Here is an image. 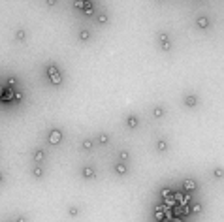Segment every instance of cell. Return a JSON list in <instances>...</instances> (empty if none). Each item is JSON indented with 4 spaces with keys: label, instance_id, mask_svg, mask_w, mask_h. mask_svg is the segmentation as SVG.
<instances>
[{
    "label": "cell",
    "instance_id": "4",
    "mask_svg": "<svg viewBox=\"0 0 224 222\" xmlns=\"http://www.w3.org/2000/svg\"><path fill=\"white\" fill-rule=\"evenodd\" d=\"M183 188H185L186 192H194L196 188H198V184H196L194 179H185V181H183Z\"/></svg>",
    "mask_w": 224,
    "mask_h": 222
},
{
    "label": "cell",
    "instance_id": "22",
    "mask_svg": "<svg viewBox=\"0 0 224 222\" xmlns=\"http://www.w3.org/2000/svg\"><path fill=\"white\" fill-rule=\"evenodd\" d=\"M32 175H34V177H38V179H40V177L43 175V170L40 168V166H36V168H34V171H32Z\"/></svg>",
    "mask_w": 224,
    "mask_h": 222
},
{
    "label": "cell",
    "instance_id": "8",
    "mask_svg": "<svg viewBox=\"0 0 224 222\" xmlns=\"http://www.w3.org/2000/svg\"><path fill=\"white\" fill-rule=\"evenodd\" d=\"M196 104H198V98H196L194 94L185 96V106H186V107H196Z\"/></svg>",
    "mask_w": 224,
    "mask_h": 222
},
{
    "label": "cell",
    "instance_id": "6",
    "mask_svg": "<svg viewBox=\"0 0 224 222\" xmlns=\"http://www.w3.org/2000/svg\"><path fill=\"white\" fill-rule=\"evenodd\" d=\"M138 124H139V119H138L136 115H130V117L126 119V126H128L130 130H134V128H138Z\"/></svg>",
    "mask_w": 224,
    "mask_h": 222
},
{
    "label": "cell",
    "instance_id": "12",
    "mask_svg": "<svg viewBox=\"0 0 224 222\" xmlns=\"http://www.w3.org/2000/svg\"><path fill=\"white\" fill-rule=\"evenodd\" d=\"M164 113H166V111H164V107H160V106L153 109V117H154V119H160V117H164Z\"/></svg>",
    "mask_w": 224,
    "mask_h": 222
},
{
    "label": "cell",
    "instance_id": "19",
    "mask_svg": "<svg viewBox=\"0 0 224 222\" xmlns=\"http://www.w3.org/2000/svg\"><path fill=\"white\" fill-rule=\"evenodd\" d=\"M158 41H160V43L170 41V36H168V32H160V34H158Z\"/></svg>",
    "mask_w": 224,
    "mask_h": 222
},
{
    "label": "cell",
    "instance_id": "21",
    "mask_svg": "<svg viewBox=\"0 0 224 222\" xmlns=\"http://www.w3.org/2000/svg\"><path fill=\"white\" fill-rule=\"evenodd\" d=\"M17 85V77H8V87L6 88H15Z\"/></svg>",
    "mask_w": 224,
    "mask_h": 222
},
{
    "label": "cell",
    "instance_id": "23",
    "mask_svg": "<svg viewBox=\"0 0 224 222\" xmlns=\"http://www.w3.org/2000/svg\"><path fill=\"white\" fill-rule=\"evenodd\" d=\"M83 149L91 151V149H92V139H85V141H83Z\"/></svg>",
    "mask_w": 224,
    "mask_h": 222
},
{
    "label": "cell",
    "instance_id": "26",
    "mask_svg": "<svg viewBox=\"0 0 224 222\" xmlns=\"http://www.w3.org/2000/svg\"><path fill=\"white\" fill-rule=\"evenodd\" d=\"M15 222H27V218H25V217H17V220H15Z\"/></svg>",
    "mask_w": 224,
    "mask_h": 222
},
{
    "label": "cell",
    "instance_id": "3",
    "mask_svg": "<svg viewBox=\"0 0 224 222\" xmlns=\"http://www.w3.org/2000/svg\"><path fill=\"white\" fill-rule=\"evenodd\" d=\"M115 173L117 175H126L128 173V164L126 162H117L115 164Z\"/></svg>",
    "mask_w": 224,
    "mask_h": 222
},
{
    "label": "cell",
    "instance_id": "14",
    "mask_svg": "<svg viewBox=\"0 0 224 222\" xmlns=\"http://www.w3.org/2000/svg\"><path fill=\"white\" fill-rule=\"evenodd\" d=\"M98 143H100V145H106V143H109V136L106 134V132H102V134L98 136Z\"/></svg>",
    "mask_w": 224,
    "mask_h": 222
},
{
    "label": "cell",
    "instance_id": "9",
    "mask_svg": "<svg viewBox=\"0 0 224 222\" xmlns=\"http://www.w3.org/2000/svg\"><path fill=\"white\" fill-rule=\"evenodd\" d=\"M96 21H98V25H107V21H109V17H107V13L106 12H100L98 13V17H96Z\"/></svg>",
    "mask_w": 224,
    "mask_h": 222
},
{
    "label": "cell",
    "instance_id": "2",
    "mask_svg": "<svg viewBox=\"0 0 224 222\" xmlns=\"http://www.w3.org/2000/svg\"><path fill=\"white\" fill-rule=\"evenodd\" d=\"M47 141L51 143V145H59V143L62 141V132L60 130H51L49 136H47Z\"/></svg>",
    "mask_w": 224,
    "mask_h": 222
},
{
    "label": "cell",
    "instance_id": "25",
    "mask_svg": "<svg viewBox=\"0 0 224 222\" xmlns=\"http://www.w3.org/2000/svg\"><path fill=\"white\" fill-rule=\"evenodd\" d=\"M75 8H85V2H74Z\"/></svg>",
    "mask_w": 224,
    "mask_h": 222
},
{
    "label": "cell",
    "instance_id": "15",
    "mask_svg": "<svg viewBox=\"0 0 224 222\" xmlns=\"http://www.w3.org/2000/svg\"><path fill=\"white\" fill-rule=\"evenodd\" d=\"M156 149H158L160 152H166V151H168V143H166L164 139H160L158 143H156Z\"/></svg>",
    "mask_w": 224,
    "mask_h": 222
},
{
    "label": "cell",
    "instance_id": "20",
    "mask_svg": "<svg viewBox=\"0 0 224 222\" xmlns=\"http://www.w3.org/2000/svg\"><path fill=\"white\" fill-rule=\"evenodd\" d=\"M119 158H121V162H126V160L130 158V152H128V151H121V152H119Z\"/></svg>",
    "mask_w": 224,
    "mask_h": 222
},
{
    "label": "cell",
    "instance_id": "1",
    "mask_svg": "<svg viewBox=\"0 0 224 222\" xmlns=\"http://www.w3.org/2000/svg\"><path fill=\"white\" fill-rule=\"evenodd\" d=\"M47 77L51 79L53 85H60V83H62V75H60L59 68H57L55 64H49V66H47Z\"/></svg>",
    "mask_w": 224,
    "mask_h": 222
},
{
    "label": "cell",
    "instance_id": "13",
    "mask_svg": "<svg viewBox=\"0 0 224 222\" xmlns=\"http://www.w3.org/2000/svg\"><path fill=\"white\" fill-rule=\"evenodd\" d=\"M15 38H17V41H25V40H27V32H25L23 28H19V30L15 32Z\"/></svg>",
    "mask_w": 224,
    "mask_h": 222
},
{
    "label": "cell",
    "instance_id": "24",
    "mask_svg": "<svg viewBox=\"0 0 224 222\" xmlns=\"http://www.w3.org/2000/svg\"><path fill=\"white\" fill-rule=\"evenodd\" d=\"M164 51H172V41H166V43H160Z\"/></svg>",
    "mask_w": 224,
    "mask_h": 222
},
{
    "label": "cell",
    "instance_id": "11",
    "mask_svg": "<svg viewBox=\"0 0 224 222\" xmlns=\"http://www.w3.org/2000/svg\"><path fill=\"white\" fill-rule=\"evenodd\" d=\"M34 160H36V162H43V160H45V151L38 149V151L34 152Z\"/></svg>",
    "mask_w": 224,
    "mask_h": 222
},
{
    "label": "cell",
    "instance_id": "18",
    "mask_svg": "<svg viewBox=\"0 0 224 222\" xmlns=\"http://www.w3.org/2000/svg\"><path fill=\"white\" fill-rule=\"evenodd\" d=\"M68 215L70 217H77V215H79V207H75V205L68 207Z\"/></svg>",
    "mask_w": 224,
    "mask_h": 222
},
{
    "label": "cell",
    "instance_id": "27",
    "mask_svg": "<svg viewBox=\"0 0 224 222\" xmlns=\"http://www.w3.org/2000/svg\"><path fill=\"white\" fill-rule=\"evenodd\" d=\"M2 181H4V175H2V173H0V183H2Z\"/></svg>",
    "mask_w": 224,
    "mask_h": 222
},
{
    "label": "cell",
    "instance_id": "16",
    "mask_svg": "<svg viewBox=\"0 0 224 222\" xmlns=\"http://www.w3.org/2000/svg\"><path fill=\"white\" fill-rule=\"evenodd\" d=\"M213 177H215V179H222V177H224V170L222 168H215V170H213Z\"/></svg>",
    "mask_w": 224,
    "mask_h": 222
},
{
    "label": "cell",
    "instance_id": "7",
    "mask_svg": "<svg viewBox=\"0 0 224 222\" xmlns=\"http://www.w3.org/2000/svg\"><path fill=\"white\" fill-rule=\"evenodd\" d=\"M196 27H198V28H207V27H209V19H207L205 15H200V17L196 19Z\"/></svg>",
    "mask_w": 224,
    "mask_h": 222
},
{
    "label": "cell",
    "instance_id": "10",
    "mask_svg": "<svg viewBox=\"0 0 224 222\" xmlns=\"http://www.w3.org/2000/svg\"><path fill=\"white\" fill-rule=\"evenodd\" d=\"M77 36H79L81 41H89V40H91V30L83 28V30H79V34H77Z\"/></svg>",
    "mask_w": 224,
    "mask_h": 222
},
{
    "label": "cell",
    "instance_id": "5",
    "mask_svg": "<svg viewBox=\"0 0 224 222\" xmlns=\"http://www.w3.org/2000/svg\"><path fill=\"white\" fill-rule=\"evenodd\" d=\"M81 173H83V177H85V179H94V177H96V171H94V168H92V166H85Z\"/></svg>",
    "mask_w": 224,
    "mask_h": 222
},
{
    "label": "cell",
    "instance_id": "17",
    "mask_svg": "<svg viewBox=\"0 0 224 222\" xmlns=\"http://www.w3.org/2000/svg\"><path fill=\"white\" fill-rule=\"evenodd\" d=\"M201 211H204V207H201L200 203H194L192 207H190V213H194V215H200Z\"/></svg>",
    "mask_w": 224,
    "mask_h": 222
}]
</instances>
